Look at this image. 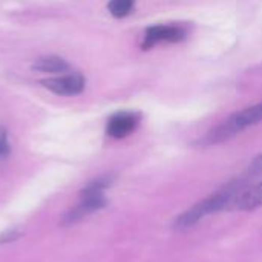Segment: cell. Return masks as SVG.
I'll list each match as a JSON object with an SVG mask.
<instances>
[{
	"mask_svg": "<svg viewBox=\"0 0 262 262\" xmlns=\"http://www.w3.org/2000/svg\"><path fill=\"white\" fill-rule=\"evenodd\" d=\"M261 172L262 157H258L250 164L249 170L244 175H241L239 178H235L233 181L227 183L220 190H216L210 196L204 198L203 201L196 203L195 206H192L184 213H181L175 221V229H180V230L189 229V227L195 226L198 221H201L203 218H206L207 215H212V213H216V212L223 210L226 206L233 203L243 192H246L250 187V183L255 180V177H258Z\"/></svg>",
	"mask_w": 262,
	"mask_h": 262,
	"instance_id": "6da1fadb",
	"label": "cell"
},
{
	"mask_svg": "<svg viewBox=\"0 0 262 262\" xmlns=\"http://www.w3.org/2000/svg\"><path fill=\"white\" fill-rule=\"evenodd\" d=\"M262 121V103L255 106H250L247 109H243L233 115H230L227 120H224L218 127L210 130L206 138L204 144H218L223 141H227L233 138L235 135L244 132L246 129L258 124Z\"/></svg>",
	"mask_w": 262,
	"mask_h": 262,
	"instance_id": "7a4b0ae2",
	"label": "cell"
},
{
	"mask_svg": "<svg viewBox=\"0 0 262 262\" xmlns=\"http://www.w3.org/2000/svg\"><path fill=\"white\" fill-rule=\"evenodd\" d=\"M187 38V28L183 25H154L146 28L141 48L152 49L160 43H180Z\"/></svg>",
	"mask_w": 262,
	"mask_h": 262,
	"instance_id": "3957f363",
	"label": "cell"
},
{
	"mask_svg": "<svg viewBox=\"0 0 262 262\" xmlns=\"http://www.w3.org/2000/svg\"><path fill=\"white\" fill-rule=\"evenodd\" d=\"M48 91L54 92L55 95H63V97H72L78 95L84 91L86 86V78L80 72H72L68 75L61 77H51L45 78L40 81Z\"/></svg>",
	"mask_w": 262,
	"mask_h": 262,
	"instance_id": "277c9868",
	"label": "cell"
},
{
	"mask_svg": "<svg viewBox=\"0 0 262 262\" xmlns=\"http://www.w3.org/2000/svg\"><path fill=\"white\" fill-rule=\"evenodd\" d=\"M141 121V115L132 111H120L114 114L106 124V134L114 140H121L129 137L137 130Z\"/></svg>",
	"mask_w": 262,
	"mask_h": 262,
	"instance_id": "5b68a950",
	"label": "cell"
},
{
	"mask_svg": "<svg viewBox=\"0 0 262 262\" xmlns=\"http://www.w3.org/2000/svg\"><path fill=\"white\" fill-rule=\"evenodd\" d=\"M106 204H107V200L104 198V195L81 198V203L63 216V224H66V226L74 224V223L80 221L81 218H84L86 215L103 209Z\"/></svg>",
	"mask_w": 262,
	"mask_h": 262,
	"instance_id": "8992f818",
	"label": "cell"
},
{
	"mask_svg": "<svg viewBox=\"0 0 262 262\" xmlns=\"http://www.w3.org/2000/svg\"><path fill=\"white\" fill-rule=\"evenodd\" d=\"M262 206V183L249 187L246 192H243L235 201L233 209L236 210H253Z\"/></svg>",
	"mask_w": 262,
	"mask_h": 262,
	"instance_id": "52a82bcc",
	"label": "cell"
},
{
	"mask_svg": "<svg viewBox=\"0 0 262 262\" xmlns=\"http://www.w3.org/2000/svg\"><path fill=\"white\" fill-rule=\"evenodd\" d=\"M35 71L40 72H48V74H61L69 71V64L64 58L57 57V55H48V57H41L38 58L34 66Z\"/></svg>",
	"mask_w": 262,
	"mask_h": 262,
	"instance_id": "ba28073f",
	"label": "cell"
},
{
	"mask_svg": "<svg viewBox=\"0 0 262 262\" xmlns=\"http://www.w3.org/2000/svg\"><path fill=\"white\" fill-rule=\"evenodd\" d=\"M109 12L117 18L127 17L134 9V0H109L107 3Z\"/></svg>",
	"mask_w": 262,
	"mask_h": 262,
	"instance_id": "9c48e42d",
	"label": "cell"
},
{
	"mask_svg": "<svg viewBox=\"0 0 262 262\" xmlns=\"http://www.w3.org/2000/svg\"><path fill=\"white\" fill-rule=\"evenodd\" d=\"M23 232L17 230V229H8L6 232H3L0 235V244H6V243H11V241H15L18 236H21Z\"/></svg>",
	"mask_w": 262,
	"mask_h": 262,
	"instance_id": "30bf717a",
	"label": "cell"
},
{
	"mask_svg": "<svg viewBox=\"0 0 262 262\" xmlns=\"http://www.w3.org/2000/svg\"><path fill=\"white\" fill-rule=\"evenodd\" d=\"M9 154V144H8V135L3 126H0V157H6Z\"/></svg>",
	"mask_w": 262,
	"mask_h": 262,
	"instance_id": "8fae6325",
	"label": "cell"
}]
</instances>
